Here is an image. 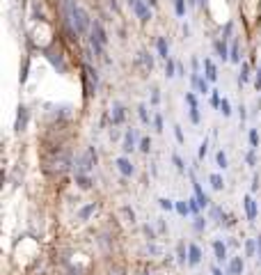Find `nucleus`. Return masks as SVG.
Instances as JSON below:
<instances>
[{
  "label": "nucleus",
  "instance_id": "7",
  "mask_svg": "<svg viewBox=\"0 0 261 275\" xmlns=\"http://www.w3.org/2000/svg\"><path fill=\"white\" fill-rule=\"evenodd\" d=\"M115 165H117V170H119L121 175L124 177H131L135 172V168H133V163L128 161L126 156H119V158H117V161H115Z\"/></svg>",
  "mask_w": 261,
  "mask_h": 275
},
{
  "label": "nucleus",
  "instance_id": "46",
  "mask_svg": "<svg viewBox=\"0 0 261 275\" xmlns=\"http://www.w3.org/2000/svg\"><path fill=\"white\" fill-rule=\"evenodd\" d=\"M121 211H124V215H126V218H128V222H135V211H133V209L124 207V209H121Z\"/></svg>",
  "mask_w": 261,
  "mask_h": 275
},
{
  "label": "nucleus",
  "instance_id": "53",
  "mask_svg": "<svg viewBox=\"0 0 261 275\" xmlns=\"http://www.w3.org/2000/svg\"><path fill=\"white\" fill-rule=\"evenodd\" d=\"M149 252H151V255H161L163 250L158 248V245H154V243H151V245H149Z\"/></svg>",
  "mask_w": 261,
  "mask_h": 275
},
{
  "label": "nucleus",
  "instance_id": "16",
  "mask_svg": "<svg viewBox=\"0 0 261 275\" xmlns=\"http://www.w3.org/2000/svg\"><path fill=\"white\" fill-rule=\"evenodd\" d=\"M110 120H113V124H121V122H124V106H121V103H113Z\"/></svg>",
  "mask_w": 261,
  "mask_h": 275
},
{
  "label": "nucleus",
  "instance_id": "56",
  "mask_svg": "<svg viewBox=\"0 0 261 275\" xmlns=\"http://www.w3.org/2000/svg\"><path fill=\"white\" fill-rule=\"evenodd\" d=\"M158 232H168V227H165V222L158 220Z\"/></svg>",
  "mask_w": 261,
  "mask_h": 275
},
{
  "label": "nucleus",
  "instance_id": "35",
  "mask_svg": "<svg viewBox=\"0 0 261 275\" xmlns=\"http://www.w3.org/2000/svg\"><path fill=\"white\" fill-rule=\"evenodd\" d=\"M174 12L179 16H183L186 14V0H174Z\"/></svg>",
  "mask_w": 261,
  "mask_h": 275
},
{
  "label": "nucleus",
  "instance_id": "22",
  "mask_svg": "<svg viewBox=\"0 0 261 275\" xmlns=\"http://www.w3.org/2000/svg\"><path fill=\"white\" fill-rule=\"evenodd\" d=\"M94 211H96V204L92 202V204H87V207H83L81 211H78V218H81V220H87V218H89Z\"/></svg>",
  "mask_w": 261,
  "mask_h": 275
},
{
  "label": "nucleus",
  "instance_id": "20",
  "mask_svg": "<svg viewBox=\"0 0 261 275\" xmlns=\"http://www.w3.org/2000/svg\"><path fill=\"white\" fill-rule=\"evenodd\" d=\"M138 58H140V62L149 69V71L154 69V58H151V53H147V51H140V53H138Z\"/></svg>",
  "mask_w": 261,
  "mask_h": 275
},
{
  "label": "nucleus",
  "instance_id": "26",
  "mask_svg": "<svg viewBox=\"0 0 261 275\" xmlns=\"http://www.w3.org/2000/svg\"><path fill=\"white\" fill-rule=\"evenodd\" d=\"M208 182H211V186H213L215 190H222V188H225V179H222L220 175H211L208 177Z\"/></svg>",
  "mask_w": 261,
  "mask_h": 275
},
{
  "label": "nucleus",
  "instance_id": "51",
  "mask_svg": "<svg viewBox=\"0 0 261 275\" xmlns=\"http://www.w3.org/2000/svg\"><path fill=\"white\" fill-rule=\"evenodd\" d=\"M257 188H259V172L252 175V190H257Z\"/></svg>",
  "mask_w": 261,
  "mask_h": 275
},
{
  "label": "nucleus",
  "instance_id": "8",
  "mask_svg": "<svg viewBox=\"0 0 261 275\" xmlns=\"http://www.w3.org/2000/svg\"><path fill=\"white\" fill-rule=\"evenodd\" d=\"M135 142H138V133H135V128H128L126 133H124V145H121V149L128 154V152L135 149Z\"/></svg>",
  "mask_w": 261,
  "mask_h": 275
},
{
  "label": "nucleus",
  "instance_id": "10",
  "mask_svg": "<svg viewBox=\"0 0 261 275\" xmlns=\"http://www.w3.org/2000/svg\"><path fill=\"white\" fill-rule=\"evenodd\" d=\"M190 83H193L195 88L200 90V94H208V92H213V90H208V78H202L200 74H190Z\"/></svg>",
  "mask_w": 261,
  "mask_h": 275
},
{
  "label": "nucleus",
  "instance_id": "23",
  "mask_svg": "<svg viewBox=\"0 0 261 275\" xmlns=\"http://www.w3.org/2000/svg\"><path fill=\"white\" fill-rule=\"evenodd\" d=\"M245 257H257V239L245 241Z\"/></svg>",
  "mask_w": 261,
  "mask_h": 275
},
{
  "label": "nucleus",
  "instance_id": "58",
  "mask_svg": "<svg viewBox=\"0 0 261 275\" xmlns=\"http://www.w3.org/2000/svg\"><path fill=\"white\" fill-rule=\"evenodd\" d=\"M188 5H190V7H195V5H200V0H188Z\"/></svg>",
  "mask_w": 261,
  "mask_h": 275
},
{
  "label": "nucleus",
  "instance_id": "47",
  "mask_svg": "<svg viewBox=\"0 0 261 275\" xmlns=\"http://www.w3.org/2000/svg\"><path fill=\"white\" fill-rule=\"evenodd\" d=\"M206 154H208V140H204V142L200 145V154H197V156H200V158H204Z\"/></svg>",
  "mask_w": 261,
  "mask_h": 275
},
{
  "label": "nucleus",
  "instance_id": "44",
  "mask_svg": "<svg viewBox=\"0 0 261 275\" xmlns=\"http://www.w3.org/2000/svg\"><path fill=\"white\" fill-rule=\"evenodd\" d=\"M186 101L190 108H197V96H195L193 92H186Z\"/></svg>",
  "mask_w": 261,
  "mask_h": 275
},
{
  "label": "nucleus",
  "instance_id": "43",
  "mask_svg": "<svg viewBox=\"0 0 261 275\" xmlns=\"http://www.w3.org/2000/svg\"><path fill=\"white\" fill-rule=\"evenodd\" d=\"M200 108H190V122H193V124H200Z\"/></svg>",
  "mask_w": 261,
  "mask_h": 275
},
{
  "label": "nucleus",
  "instance_id": "18",
  "mask_svg": "<svg viewBox=\"0 0 261 275\" xmlns=\"http://www.w3.org/2000/svg\"><path fill=\"white\" fill-rule=\"evenodd\" d=\"M156 48H158V55H161L163 60H170V46H168V41H165V37H158Z\"/></svg>",
  "mask_w": 261,
  "mask_h": 275
},
{
  "label": "nucleus",
  "instance_id": "2",
  "mask_svg": "<svg viewBox=\"0 0 261 275\" xmlns=\"http://www.w3.org/2000/svg\"><path fill=\"white\" fill-rule=\"evenodd\" d=\"M99 161V154H96V149L94 147H87L78 158L74 161V170H76V177H89V172L94 170Z\"/></svg>",
  "mask_w": 261,
  "mask_h": 275
},
{
  "label": "nucleus",
  "instance_id": "21",
  "mask_svg": "<svg viewBox=\"0 0 261 275\" xmlns=\"http://www.w3.org/2000/svg\"><path fill=\"white\" fill-rule=\"evenodd\" d=\"M250 81V64L248 62H243L241 64V76H238V85H245Z\"/></svg>",
  "mask_w": 261,
  "mask_h": 275
},
{
  "label": "nucleus",
  "instance_id": "13",
  "mask_svg": "<svg viewBox=\"0 0 261 275\" xmlns=\"http://www.w3.org/2000/svg\"><path fill=\"white\" fill-rule=\"evenodd\" d=\"M193 190H195V197H197V202H200V207H202V209L208 207V202H211V200H208V195L204 193V188H202L200 183L195 182V179H193Z\"/></svg>",
  "mask_w": 261,
  "mask_h": 275
},
{
  "label": "nucleus",
  "instance_id": "28",
  "mask_svg": "<svg viewBox=\"0 0 261 275\" xmlns=\"http://www.w3.org/2000/svg\"><path fill=\"white\" fill-rule=\"evenodd\" d=\"M158 204H161L163 211H172V209H176V202L168 200V197H161V200H158Z\"/></svg>",
  "mask_w": 261,
  "mask_h": 275
},
{
  "label": "nucleus",
  "instance_id": "32",
  "mask_svg": "<svg viewBox=\"0 0 261 275\" xmlns=\"http://www.w3.org/2000/svg\"><path fill=\"white\" fill-rule=\"evenodd\" d=\"M176 214H179V215H188V214H190V207H188L186 200H183V202H176Z\"/></svg>",
  "mask_w": 261,
  "mask_h": 275
},
{
  "label": "nucleus",
  "instance_id": "1",
  "mask_svg": "<svg viewBox=\"0 0 261 275\" xmlns=\"http://www.w3.org/2000/svg\"><path fill=\"white\" fill-rule=\"evenodd\" d=\"M62 7H64V14H67V23L71 26V32L85 34L87 30H92L94 21L89 19V14L76 0H62Z\"/></svg>",
  "mask_w": 261,
  "mask_h": 275
},
{
  "label": "nucleus",
  "instance_id": "25",
  "mask_svg": "<svg viewBox=\"0 0 261 275\" xmlns=\"http://www.w3.org/2000/svg\"><path fill=\"white\" fill-rule=\"evenodd\" d=\"M241 48H238V41H234V44H232V51H229V60L232 62H236V64H238V62H241Z\"/></svg>",
  "mask_w": 261,
  "mask_h": 275
},
{
  "label": "nucleus",
  "instance_id": "60",
  "mask_svg": "<svg viewBox=\"0 0 261 275\" xmlns=\"http://www.w3.org/2000/svg\"><path fill=\"white\" fill-rule=\"evenodd\" d=\"M200 5H206V0H200Z\"/></svg>",
  "mask_w": 261,
  "mask_h": 275
},
{
  "label": "nucleus",
  "instance_id": "62",
  "mask_svg": "<svg viewBox=\"0 0 261 275\" xmlns=\"http://www.w3.org/2000/svg\"><path fill=\"white\" fill-rule=\"evenodd\" d=\"M140 275H149V273H140Z\"/></svg>",
  "mask_w": 261,
  "mask_h": 275
},
{
  "label": "nucleus",
  "instance_id": "45",
  "mask_svg": "<svg viewBox=\"0 0 261 275\" xmlns=\"http://www.w3.org/2000/svg\"><path fill=\"white\" fill-rule=\"evenodd\" d=\"M140 149L145 152V154H149V149H151V140H149V138H142V140H140Z\"/></svg>",
  "mask_w": 261,
  "mask_h": 275
},
{
  "label": "nucleus",
  "instance_id": "40",
  "mask_svg": "<svg viewBox=\"0 0 261 275\" xmlns=\"http://www.w3.org/2000/svg\"><path fill=\"white\" fill-rule=\"evenodd\" d=\"M220 103H222L220 92H218V90H213V92H211V106H213V108H220Z\"/></svg>",
  "mask_w": 261,
  "mask_h": 275
},
{
  "label": "nucleus",
  "instance_id": "54",
  "mask_svg": "<svg viewBox=\"0 0 261 275\" xmlns=\"http://www.w3.org/2000/svg\"><path fill=\"white\" fill-rule=\"evenodd\" d=\"M257 259L261 262V236H257Z\"/></svg>",
  "mask_w": 261,
  "mask_h": 275
},
{
  "label": "nucleus",
  "instance_id": "31",
  "mask_svg": "<svg viewBox=\"0 0 261 275\" xmlns=\"http://www.w3.org/2000/svg\"><path fill=\"white\" fill-rule=\"evenodd\" d=\"M172 163H174V168L179 170V172H186V163H183V158H181L179 154L172 156Z\"/></svg>",
  "mask_w": 261,
  "mask_h": 275
},
{
  "label": "nucleus",
  "instance_id": "9",
  "mask_svg": "<svg viewBox=\"0 0 261 275\" xmlns=\"http://www.w3.org/2000/svg\"><path fill=\"white\" fill-rule=\"evenodd\" d=\"M243 207H245V215H248L250 222H255L257 218V202L252 200V195H245V200H243Z\"/></svg>",
  "mask_w": 261,
  "mask_h": 275
},
{
  "label": "nucleus",
  "instance_id": "11",
  "mask_svg": "<svg viewBox=\"0 0 261 275\" xmlns=\"http://www.w3.org/2000/svg\"><path fill=\"white\" fill-rule=\"evenodd\" d=\"M200 262H202V250H200V245L190 243V245H188V264H190V266H197Z\"/></svg>",
  "mask_w": 261,
  "mask_h": 275
},
{
  "label": "nucleus",
  "instance_id": "27",
  "mask_svg": "<svg viewBox=\"0 0 261 275\" xmlns=\"http://www.w3.org/2000/svg\"><path fill=\"white\" fill-rule=\"evenodd\" d=\"M186 243H179V245H176V262L179 264H186Z\"/></svg>",
  "mask_w": 261,
  "mask_h": 275
},
{
  "label": "nucleus",
  "instance_id": "34",
  "mask_svg": "<svg viewBox=\"0 0 261 275\" xmlns=\"http://www.w3.org/2000/svg\"><path fill=\"white\" fill-rule=\"evenodd\" d=\"M250 147L252 149L259 147V133H257V128H250Z\"/></svg>",
  "mask_w": 261,
  "mask_h": 275
},
{
  "label": "nucleus",
  "instance_id": "33",
  "mask_svg": "<svg viewBox=\"0 0 261 275\" xmlns=\"http://www.w3.org/2000/svg\"><path fill=\"white\" fill-rule=\"evenodd\" d=\"M138 115H140L142 124H149V113H147V106H145V103H140V106H138Z\"/></svg>",
  "mask_w": 261,
  "mask_h": 275
},
{
  "label": "nucleus",
  "instance_id": "49",
  "mask_svg": "<svg viewBox=\"0 0 261 275\" xmlns=\"http://www.w3.org/2000/svg\"><path fill=\"white\" fill-rule=\"evenodd\" d=\"M158 101H161V94H158V90H151V103H154V106H158Z\"/></svg>",
  "mask_w": 261,
  "mask_h": 275
},
{
  "label": "nucleus",
  "instance_id": "37",
  "mask_svg": "<svg viewBox=\"0 0 261 275\" xmlns=\"http://www.w3.org/2000/svg\"><path fill=\"white\" fill-rule=\"evenodd\" d=\"M193 227H195V232H204V229H206V220L197 215V218H195V222H193Z\"/></svg>",
  "mask_w": 261,
  "mask_h": 275
},
{
  "label": "nucleus",
  "instance_id": "30",
  "mask_svg": "<svg viewBox=\"0 0 261 275\" xmlns=\"http://www.w3.org/2000/svg\"><path fill=\"white\" fill-rule=\"evenodd\" d=\"M211 218H213L215 222H222V218H227V215H225V211H222L220 207H213L211 209Z\"/></svg>",
  "mask_w": 261,
  "mask_h": 275
},
{
  "label": "nucleus",
  "instance_id": "12",
  "mask_svg": "<svg viewBox=\"0 0 261 275\" xmlns=\"http://www.w3.org/2000/svg\"><path fill=\"white\" fill-rule=\"evenodd\" d=\"M46 58L51 62H53V67L60 71V74H64L67 71V64H64V60H62V55L60 53H53V51H46Z\"/></svg>",
  "mask_w": 261,
  "mask_h": 275
},
{
  "label": "nucleus",
  "instance_id": "52",
  "mask_svg": "<svg viewBox=\"0 0 261 275\" xmlns=\"http://www.w3.org/2000/svg\"><path fill=\"white\" fill-rule=\"evenodd\" d=\"M190 64H193V74H200V60H197V58H193V62H190Z\"/></svg>",
  "mask_w": 261,
  "mask_h": 275
},
{
  "label": "nucleus",
  "instance_id": "36",
  "mask_svg": "<svg viewBox=\"0 0 261 275\" xmlns=\"http://www.w3.org/2000/svg\"><path fill=\"white\" fill-rule=\"evenodd\" d=\"M76 183H78V186L81 188H92V179H89V177H76Z\"/></svg>",
  "mask_w": 261,
  "mask_h": 275
},
{
  "label": "nucleus",
  "instance_id": "4",
  "mask_svg": "<svg viewBox=\"0 0 261 275\" xmlns=\"http://www.w3.org/2000/svg\"><path fill=\"white\" fill-rule=\"evenodd\" d=\"M96 88H99V76H96V71H94L89 64H85V90H87V94H94Z\"/></svg>",
  "mask_w": 261,
  "mask_h": 275
},
{
  "label": "nucleus",
  "instance_id": "3",
  "mask_svg": "<svg viewBox=\"0 0 261 275\" xmlns=\"http://www.w3.org/2000/svg\"><path fill=\"white\" fill-rule=\"evenodd\" d=\"M89 44H92L94 53L96 55H103V46L108 44V34L101 26V21H94L92 23V30H89Z\"/></svg>",
  "mask_w": 261,
  "mask_h": 275
},
{
  "label": "nucleus",
  "instance_id": "19",
  "mask_svg": "<svg viewBox=\"0 0 261 275\" xmlns=\"http://www.w3.org/2000/svg\"><path fill=\"white\" fill-rule=\"evenodd\" d=\"M215 53L220 55L222 60H229V51H227V41H225V39H218V41H215Z\"/></svg>",
  "mask_w": 261,
  "mask_h": 275
},
{
  "label": "nucleus",
  "instance_id": "15",
  "mask_svg": "<svg viewBox=\"0 0 261 275\" xmlns=\"http://www.w3.org/2000/svg\"><path fill=\"white\" fill-rule=\"evenodd\" d=\"M204 71H206L208 81H218V69H215V64H213L211 58H204Z\"/></svg>",
  "mask_w": 261,
  "mask_h": 275
},
{
  "label": "nucleus",
  "instance_id": "41",
  "mask_svg": "<svg viewBox=\"0 0 261 275\" xmlns=\"http://www.w3.org/2000/svg\"><path fill=\"white\" fill-rule=\"evenodd\" d=\"M220 113L225 115V117H232V106H229V101H227V99H222V103H220Z\"/></svg>",
  "mask_w": 261,
  "mask_h": 275
},
{
  "label": "nucleus",
  "instance_id": "24",
  "mask_svg": "<svg viewBox=\"0 0 261 275\" xmlns=\"http://www.w3.org/2000/svg\"><path fill=\"white\" fill-rule=\"evenodd\" d=\"M176 69H179V64H176L174 60H165V76H168V78L176 76Z\"/></svg>",
  "mask_w": 261,
  "mask_h": 275
},
{
  "label": "nucleus",
  "instance_id": "39",
  "mask_svg": "<svg viewBox=\"0 0 261 275\" xmlns=\"http://www.w3.org/2000/svg\"><path fill=\"white\" fill-rule=\"evenodd\" d=\"M245 161H248L250 168H255V165H257V149H250L248 156H245Z\"/></svg>",
  "mask_w": 261,
  "mask_h": 275
},
{
  "label": "nucleus",
  "instance_id": "55",
  "mask_svg": "<svg viewBox=\"0 0 261 275\" xmlns=\"http://www.w3.org/2000/svg\"><path fill=\"white\" fill-rule=\"evenodd\" d=\"M183 37H186V39L190 37V28H188V23H183Z\"/></svg>",
  "mask_w": 261,
  "mask_h": 275
},
{
  "label": "nucleus",
  "instance_id": "5",
  "mask_svg": "<svg viewBox=\"0 0 261 275\" xmlns=\"http://www.w3.org/2000/svg\"><path fill=\"white\" fill-rule=\"evenodd\" d=\"M28 122H30V110L26 106H19V113H16V122H14V131L21 133V131H26Z\"/></svg>",
  "mask_w": 261,
  "mask_h": 275
},
{
  "label": "nucleus",
  "instance_id": "61",
  "mask_svg": "<svg viewBox=\"0 0 261 275\" xmlns=\"http://www.w3.org/2000/svg\"><path fill=\"white\" fill-rule=\"evenodd\" d=\"M259 78H261V69H259Z\"/></svg>",
  "mask_w": 261,
  "mask_h": 275
},
{
  "label": "nucleus",
  "instance_id": "17",
  "mask_svg": "<svg viewBox=\"0 0 261 275\" xmlns=\"http://www.w3.org/2000/svg\"><path fill=\"white\" fill-rule=\"evenodd\" d=\"M213 252H215V259L218 262H225L227 259V245L222 241H213Z\"/></svg>",
  "mask_w": 261,
  "mask_h": 275
},
{
  "label": "nucleus",
  "instance_id": "42",
  "mask_svg": "<svg viewBox=\"0 0 261 275\" xmlns=\"http://www.w3.org/2000/svg\"><path fill=\"white\" fill-rule=\"evenodd\" d=\"M188 207H190V214H195V215H197V214H200V202H197V197H193V200H188Z\"/></svg>",
  "mask_w": 261,
  "mask_h": 275
},
{
  "label": "nucleus",
  "instance_id": "50",
  "mask_svg": "<svg viewBox=\"0 0 261 275\" xmlns=\"http://www.w3.org/2000/svg\"><path fill=\"white\" fill-rule=\"evenodd\" d=\"M154 126H156V131H163V117L161 115H156L154 117Z\"/></svg>",
  "mask_w": 261,
  "mask_h": 275
},
{
  "label": "nucleus",
  "instance_id": "14",
  "mask_svg": "<svg viewBox=\"0 0 261 275\" xmlns=\"http://www.w3.org/2000/svg\"><path fill=\"white\" fill-rule=\"evenodd\" d=\"M243 269H245L243 257H232V262H229V275H243Z\"/></svg>",
  "mask_w": 261,
  "mask_h": 275
},
{
  "label": "nucleus",
  "instance_id": "59",
  "mask_svg": "<svg viewBox=\"0 0 261 275\" xmlns=\"http://www.w3.org/2000/svg\"><path fill=\"white\" fill-rule=\"evenodd\" d=\"M147 5H149V7H154V5H156V0H147Z\"/></svg>",
  "mask_w": 261,
  "mask_h": 275
},
{
  "label": "nucleus",
  "instance_id": "48",
  "mask_svg": "<svg viewBox=\"0 0 261 275\" xmlns=\"http://www.w3.org/2000/svg\"><path fill=\"white\" fill-rule=\"evenodd\" d=\"M145 234H147V239H149V241H156V232H154V227H149V225H145Z\"/></svg>",
  "mask_w": 261,
  "mask_h": 275
},
{
  "label": "nucleus",
  "instance_id": "38",
  "mask_svg": "<svg viewBox=\"0 0 261 275\" xmlns=\"http://www.w3.org/2000/svg\"><path fill=\"white\" fill-rule=\"evenodd\" d=\"M174 138H176V142H179V145H183V142H186V135H183V131H181L179 124H174Z\"/></svg>",
  "mask_w": 261,
  "mask_h": 275
},
{
  "label": "nucleus",
  "instance_id": "57",
  "mask_svg": "<svg viewBox=\"0 0 261 275\" xmlns=\"http://www.w3.org/2000/svg\"><path fill=\"white\" fill-rule=\"evenodd\" d=\"M211 275H222V271L218 269V266H213V269H211Z\"/></svg>",
  "mask_w": 261,
  "mask_h": 275
},
{
  "label": "nucleus",
  "instance_id": "29",
  "mask_svg": "<svg viewBox=\"0 0 261 275\" xmlns=\"http://www.w3.org/2000/svg\"><path fill=\"white\" fill-rule=\"evenodd\" d=\"M215 161H218V168H222V170H225V168H227V165H229V161H227V154H225L222 149H220V152H218V154H215Z\"/></svg>",
  "mask_w": 261,
  "mask_h": 275
},
{
  "label": "nucleus",
  "instance_id": "6",
  "mask_svg": "<svg viewBox=\"0 0 261 275\" xmlns=\"http://www.w3.org/2000/svg\"><path fill=\"white\" fill-rule=\"evenodd\" d=\"M133 12H135V16L140 21H149L151 19V9H149V5H147V0H138L133 5Z\"/></svg>",
  "mask_w": 261,
  "mask_h": 275
}]
</instances>
